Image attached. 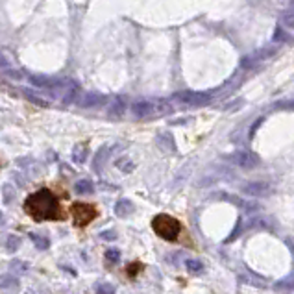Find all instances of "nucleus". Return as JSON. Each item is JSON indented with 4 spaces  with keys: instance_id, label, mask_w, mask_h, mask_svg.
Here are the masks:
<instances>
[{
    "instance_id": "obj_1",
    "label": "nucleus",
    "mask_w": 294,
    "mask_h": 294,
    "mask_svg": "<svg viewBox=\"0 0 294 294\" xmlns=\"http://www.w3.org/2000/svg\"><path fill=\"white\" fill-rule=\"evenodd\" d=\"M24 211L37 222L61 219L59 200L48 189H41L37 193L30 194L24 202Z\"/></svg>"
},
{
    "instance_id": "obj_2",
    "label": "nucleus",
    "mask_w": 294,
    "mask_h": 294,
    "mask_svg": "<svg viewBox=\"0 0 294 294\" xmlns=\"http://www.w3.org/2000/svg\"><path fill=\"white\" fill-rule=\"evenodd\" d=\"M152 227L165 241H176L180 231H181V224L174 217H170V215H158V217H154Z\"/></svg>"
},
{
    "instance_id": "obj_3",
    "label": "nucleus",
    "mask_w": 294,
    "mask_h": 294,
    "mask_svg": "<svg viewBox=\"0 0 294 294\" xmlns=\"http://www.w3.org/2000/svg\"><path fill=\"white\" fill-rule=\"evenodd\" d=\"M134 115L137 118H148V117H158V115H167L172 111V106L165 100H141L135 102L134 108Z\"/></svg>"
},
{
    "instance_id": "obj_4",
    "label": "nucleus",
    "mask_w": 294,
    "mask_h": 294,
    "mask_svg": "<svg viewBox=\"0 0 294 294\" xmlns=\"http://www.w3.org/2000/svg\"><path fill=\"white\" fill-rule=\"evenodd\" d=\"M70 215L74 219V224L78 227H85L89 222L96 219V209L92 207L91 204L85 202H74L70 207Z\"/></svg>"
},
{
    "instance_id": "obj_5",
    "label": "nucleus",
    "mask_w": 294,
    "mask_h": 294,
    "mask_svg": "<svg viewBox=\"0 0 294 294\" xmlns=\"http://www.w3.org/2000/svg\"><path fill=\"white\" fill-rule=\"evenodd\" d=\"M174 100H178L183 106H191V108H200L211 102L209 92H200V91H181L174 94Z\"/></svg>"
},
{
    "instance_id": "obj_6",
    "label": "nucleus",
    "mask_w": 294,
    "mask_h": 294,
    "mask_svg": "<svg viewBox=\"0 0 294 294\" xmlns=\"http://www.w3.org/2000/svg\"><path fill=\"white\" fill-rule=\"evenodd\" d=\"M227 159L231 161L233 165L241 168H246V170H250V168H255L259 165V158H257V154H253L250 150H241V152H235V154H231Z\"/></svg>"
},
{
    "instance_id": "obj_7",
    "label": "nucleus",
    "mask_w": 294,
    "mask_h": 294,
    "mask_svg": "<svg viewBox=\"0 0 294 294\" xmlns=\"http://www.w3.org/2000/svg\"><path fill=\"white\" fill-rule=\"evenodd\" d=\"M270 185L267 181H250V183L243 185V193L248 194V196H255V198H259V196H269L270 194Z\"/></svg>"
},
{
    "instance_id": "obj_8",
    "label": "nucleus",
    "mask_w": 294,
    "mask_h": 294,
    "mask_svg": "<svg viewBox=\"0 0 294 294\" xmlns=\"http://www.w3.org/2000/svg\"><path fill=\"white\" fill-rule=\"evenodd\" d=\"M277 48H274V46H267L265 50H259L255 52V54H252V56H248V58L243 59V67H252V65H255V63H261L263 59L270 58L272 54H276Z\"/></svg>"
},
{
    "instance_id": "obj_9",
    "label": "nucleus",
    "mask_w": 294,
    "mask_h": 294,
    "mask_svg": "<svg viewBox=\"0 0 294 294\" xmlns=\"http://www.w3.org/2000/svg\"><path fill=\"white\" fill-rule=\"evenodd\" d=\"M135 211V205L134 202H130L126 198H122V200H118L115 204V215L117 217H128V215H132Z\"/></svg>"
},
{
    "instance_id": "obj_10",
    "label": "nucleus",
    "mask_w": 294,
    "mask_h": 294,
    "mask_svg": "<svg viewBox=\"0 0 294 294\" xmlns=\"http://www.w3.org/2000/svg\"><path fill=\"white\" fill-rule=\"evenodd\" d=\"M21 283L15 276H2L0 277V289L6 293H17Z\"/></svg>"
},
{
    "instance_id": "obj_11",
    "label": "nucleus",
    "mask_w": 294,
    "mask_h": 294,
    "mask_svg": "<svg viewBox=\"0 0 294 294\" xmlns=\"http://www.w3.org/2000/svg\"><path fill=\"white\" fill-rule=\"evenodd\" d=\"M158 144H159L161 148L165 152H176V144H174V139L170 137L168 134H161L158 137Z\"/></svg>"
},
{
    "instance_id": "obj_12",
    "label": "nucleus",
    "mask_w": 294,
    "mask_h": 294,
    "mask_svg": "<svg viewBox=\"0 0 294 294\" xmlns=\"http://www.w3.org/2000/svg\"><path fill=\"white\" fill-rule=\"evenodd\" d=\"M185 269L191 274H202L204 272V263L198 259H187L185 261Z\"/></svg>"
},
{
    "instance_id": "obj_13",
    "label": "nucleus",
    "mask_w": 294,
    "mask_h": 294,
    "mask_svg": "<svg viewBox=\"0 0 294 294\" xmlns=\"http://www.w3.org/2000/svg\"><path fill=\"white\" fill-rule=\"evenodd\" d=\"M30 241H32L39 250H46V248L50 246V241H48L46 237L39 235V233H30Z\"/></svg>"
},
{
    "instance_id": "obj_14",
    "label": "nucleus",
    "mask_w": 294,
    "mask_h": 294,
    "mask_svg": "<svg viewBox=\"0 0 294 294\" xmlns=\"http://www.w3.org/2000/svg\"><path fill=\"white\" fill-rule=\"evenodd\" d=\"M274 41L276 43H294V37H291V34L283 30V28H276L274 30Z\"/></svg>"
},
{
    "instance_id": "obj_15",
    "label": "nucleus",
    "mask_w": 294,
    "mask_h": 294,
    "mask_svg": "<svg viewBox=\"0 0 294 294\" xmlns=\"http://www.w3.org/2000/svg\"><path fill=\"white\" fill-rule=\"evenodd\" d=\"M74 189H76V193L78 194H91L94 187H92V183L89 181V180H82V181H78V183H76Z\"/></svg>"
},
{
    "instance_id": "obj_16",
    "label": "nucleus",
    "mask_w": 294,
    "mask_h": 294,
    "mask_svg": "<svg viewBox=\"0 0 294 294\" xmlns=\"http://www.w3.org/2000/svg\"><path fill=\"white\" fill-rule=\"evenodd\" d=\"M281 24L285 26L287 30H294V9H289L281 15Z\"/></svg>"
},
{
    "instance_id": "obj_17",
    "label": "nucleus",
    "mask_w": 294,
    "mask_h": 294,
    "mask_svg": "<svg viewBox=\"0 0 294 294\" xmlns=\"http://www.w3.org/2000/svg\"><path fill=\"white\" fill-rule=\"evenodd\" d=\"M276 289H285V291H293V289H294V274H293V276H289L287 279H283V281H277Z\"/></svg>"
},
{
    "instance_id": "obj_18",
    "label": "nucleus",
    "mask_w": 294,
    "mask_h": 294,
    "mask_svg": "<svg viewBox=\"0 0 294 294\" xmlns=\"http://www.w3.org/2000/svg\"><path fill=\"white\" fill-rule=\"evenodd\" d=\"M106 261L118 263V261H120V252H118L117 248H108V250H106Z\"/></svg>"
},
{
    "instance_id": "obj_19",
    "label": "nucleus",
    "mask_w": 294,
    "mask_h": 294,
    "mask_svg": "<svg viewBox=\"0 0 294 294\" xmlns=\"http://www.w3.org/2000/svg\"><path fill=\"white\" fill-rule=\"evenodd\" d=\"M11 272L24 274V272H28V265H26V263H23V261H13V263H11Z\"/></svg>"
},
{
    "instance_id": "obj_20",
    "label": "nucleus",
    "mask_w": 294,
    "mask_h": 294,
    "mask_svg": "<svg viewBox=\"0 0 294 294\" xmlns=\"http://www.w3.org/2000/svg\"><path fill=\"white\" fill-rule=\"evenodd\" d=\"M6 246H8V252H15L19 246H21V239H19V237H15V235H9Z\"/></svg>"
},
{
    "instance_id": "obj_21",
    "label": "nucleus",
    "mask_w": 294,
    "mask_h": 294,
    "mask_svg": "<svg viewBox=\"0 0 294 294\" xmlns=\"http://www.w3.org/2000/svg\"><path fill=\"white\" fill-rule=\"evenodd\" d=\"M96 294H115V289L110 283H98L96 285Z\"/></svg>"
},
{
    "instance_id": "obj_22",
    "label": "nucleus",
    "mask_w": 294,
    "mask_h": 294,
    "mask_svg": "<svg viewBox=\"0 0 294 294\" xmlns=\"http://www.w3.org/2000/svg\"><path fill=\"white\" fill-rule=\"evenodd\" d=\"M118 165V168H120V170H124V172H132V170H134V163H132V161H118L117 163Z\"/></svg>"
},
{
    "instance_id": "obj_23",
    "label": "nucleus",
    "mask_w": 294,
    "mask_h": 294,
    "mask_svg": "<svg viewBox=\"0 0 294 294\" xmlns=\"http://www.w3.org/2000/svg\"><path fill=\"white\" fill-rule=\"evenodd\" d=\"M100 239H104V241H115L117 239V233L115 231H104V233H100Z\"/></svg>"
},
{
    "instance_id": "obj_24",
    "label": "nucleus",
    "mask_w": 294,
    "mask_h": 294,
    "mask_svg": "<svg viewBox=\"0 0 294 294\" xmlns=\"http://www.w3.org/2000/svg\"><path fill=\"white\" fill-rule=\"evenodd\" d=\"M4 193H6V198H4V202H11V198H13V191H11V185H6L4 187Z\"/></svg>"
},
{
    "instance_id": "obj_25",
    "label": "nucleus",
    "mask_w": 294,
    "mask_h": 294,
    "mask_svg": "<svg viewBox=\"0 0 294 294\" xmlns=\"http://www.w3.org/2000/svg\"><path fill=\"white\" fill-rule=\"evenodd\" d=\"M4 63H6V59L2 58V54H0V65H4Z\"/></svg>"
},
{
    "instance_id": "obj_26",
    "label": "nucleus",
    "mask_w": 294,
    "mask_h": 294,
    "mask_svg": "<svg viewBox=\"0 0 294 294\" xmlns=\"http://www.w3.org/2000/svg\"><path fill=\"white\" fill-rule=\"evenodd\" d=\"M2 222H4V215H2V211H0V226H2Z\"/></svg>"
},
{
    "instance_id": "obj_27",
    "label": "nucleus",
    "mask_w": 294,
    "mask_h": 294,
    "mask_svg": "<svg viewBox=\"0 0 294 294\" xmlns=\"http://www.w3.org/2000/svg\"><path fill=\"white\" fill-rule=\"evenodd\" d=\"M26 294H34V293H32V291H28V293H26Z\"/></svg>"
}]
</instances>
